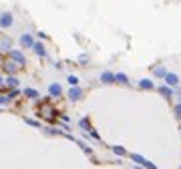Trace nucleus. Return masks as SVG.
<instances>
[{"label":"nucleus","mask_w":181,"mask_h":169,"mask_svg":"<svg viewBox=\"0 0 181 169\" xmlns=\"http://www.w3.org/2000/svg\"><path fill=\"white\" fill-rule=\"evenodd\" d=\"M159 93H161L163 97H171V89H169V87H159Z\"/></svg>","instance_id":"obj_14"},{"label":"nucleus","mask_w":181,"mask_h":169,"mask_svg":"<svg viewBox=\"0 0 181 169\" xmlns=\"http://www.w3.org/2000/svg\"><path fill=\"white\" fill-rule=\"evenodd\" d=\"M165 83L169 84V87H177V84H179V77L173 75V73H167V75H165Z\"/></svg>","instance_id":"obj_2"},{"label":"nucleus","mask_w":181,"mask_h":169,"mask_svg":"<svg viewBox=\"0 0 181 169\" xmlns=\"http://www.w3.org/2000/svg\"><path fill=\"white\" fill-rule=\"evenodd\" d=\"M81 97H83V89L73 87V89H71V93H69V99H71V101H79Z\"/></svg>","instance_id":"obj_3"},{"label":"nucleus","mask_w":181,"mask_h":169,"mask_svg":"<svg viewBox=\"0 0 181 169\" xmlns=\"http://www.w3.org/2000/svg\"><path fill=\"white\" fill-rule=\"evenodd\" d=\"M69 83L73 84V87H79V79L77 77H69Z\"/></svg>","instance_id":"obj_17"},{"label":"nucleus","mask_w":181,"mask_h":169,"mask_svg":"<svg viewBox=\"0 0 181 169\" xmlns=\"http://www.w3.org/2000/svg\"><path fill=\"white\" fill-rule=\"evenodd\" d=\"M115 81L121 84H129V79H127V75H123V73H117L115 75Z\"/></svg>","instance_id":"obj_9"},{"label":"nucleus","mask_w":181,"mask_h":169,"mask_svg":"<svg viewBox=\"0 0 181 169\" xmlns=\"http://www.w3.org/2000/svg\"><path fill=\"white\" fill-rule=\"evenodd\" d=\"M24 121H26L28 125H32V127H40V123H38V121H34V119H24Z\"/></svg>","instance_id":"obj_18"},{"label":"nucleus","mask_w":181,"mask_h":169,"mask_svg":"<svg viewBox=\"0 0 181 169\" xmlns=\"http://www.w3.org/2000/svg\"><path fill=\"white\" fill-rule=\"evenodd\" d=\"M133 159H135V161H139L141 165H145V167H149V169H155L153 165H151V163H149V161H145V159H143V157H139V155H133Z\"/></svg>","instance_id":"obj_11"},{"label":"nucleus","mask_w":181,"mask_h":169,"mask_svg":"<svg viewBox=\"0 0 181 169\" xmlns=\"http://www.w3.org/2000/svg\"><path fill=\"white\" fill-rule=\"evenodd\" d=\"M20 44H22V46H26V48H32V46H34L32 34H22V36H20Z\"/></svg>","instance_id":"obj_4"},{"label":"nucleus","mask_w":181,"mask_h":169,"mask_svg":"<svg viewBox=\"0 0 181 169\" xmlns=\"http://www.w3.org/2000/svg\"><path fill=\"white\" fill-rule=\"evenodd\" d=\"M6 84H8V87H18V79H16V77H8Z\"/></svg>","instance_id":"obj_15"},{"label":"nucleus","mask_w":181,"mask_h":169,"mask_svg":"<svg viewBox=\"0 0 181 169\" xmlns=\"http://www.w3.org/2000/svg\"><path fill=\"white\" fill-rule=\"evenodd\" d=\"M16 69H18V67H16L14 63H6V65H4V71H6V73H14Z\"/></svg>","instance_id":"obj_13"},{"label":"nucleus","mask_w":181,"mask_h":169,"mask_svg":"<svg viewBox=\"0 0 181 169\" xmlns=\"http://www.w3.org/2000/svg\"><path fill=\"white\" fill-rule=\"evenodd\" d=\"M167 75V71L163 69V67H159V69H155V77H165Z\"/></svg>","instance_id":"obj_16"},{"label":"nucleus","mask_w":181,"mask_h":169,"mask_svg":"<svg viewBox=\"0 0 181 169\" xmlns=\"http://www.w3.org/2000/svg\"><path fill=\"white\" fill-rule=\"evenodd\" d=\"M10 58H14L18 65H24V63H26V58H24V56H22L18 50H10Z\"/></svg>","instance_id":"obj_5"},{"label":"nucleus","mask_w":181,"mask_h":169,"mask_svg":"<svg viewBox=\"0 0 181 169\" xmlns=\"http://www.w3.org/2000/svg\"><path fill=\"white\" fill-rule=\"evenodd\" d=\"M139 87L145 89V91H149V89H153V83H151L149 79H141V81H139Z\"/></svg>","instance_id":"obj_10"},{"label":"nucleus","mask_w":181,"mask_h":169,"mask_svg":"<svg viewBox=\"0 0 181 169\" xmlns=\"http://www.w3.org/2000/svg\"><path fill=\"white\" fill-rule=\"evenodd\" d=\"M6 103H10V97H4V95H0V105H6Z\"/></svg>","instance_id":"obj_19"},{"label":"nucleus","mask_w":181,"mask_h":169,"mask_svg":"<svg viewBox=\"0 0 181 169\" xmlns=\"http://www.w3.org/2000/svg\"><path fill=\"white\" fill-rule=\"evenodd\" d=\"M10 24H12V14H10V12H4V14L0 16V26H2V28H8Z\"/></svg>","instance_id":"obj_1"},{"label":"nucleus","mask_w":181,"mask_h":169,"mask_svg":"<svg viewBox=\"0 0 181 169\" xmlns=\"http://www.w3.org/2000/svg\"><path fill=\"white\" fill-rule=\"evenodd\" d=\"M48 93H50V97H58V95L62 93V89H60V84L52 83L50 87H48Z\"/></svg>","instance_id":"obj_6"},{"label":"nucleus","mask_w":181,"mask_h":169,"mask_svg":"<svg viewBox=\"0 0 181 169\" xmlns=\"http://www.w3.org/2000/svg\"><path fill=\"white\" fill-rule=\"evenodd\" d=\"M24 97H30V99H38V93L34 89H24Z\"/></svg>","instance_id":"obj_12"},{"label":"nucleus","mask_w":181,"mask_h":169,"mask_svg":"<svg viewBox=\"0 0 181 169\" xmlns=\"http://www.w3.org/2000/svg\"><path fill=\"white\" fill-rule=\"evenodd\" d=\"M175 115H177V119H181V105L175 107Z\"/></svg>","instance_id":"obj_20"},{"label":"nucleus","mask_w":181,"mask_h":169,"mask_svg":"<svg viewBox=\"0 0 181 169\" xmlns=\"http://www.w3.org/2000/svg\"><path fill=\"white\" fill-rule=\"evenodd\" d=\"M101 81L107 83V84H113L115 83V75H113V73H103V75H101Z\"/></svg>","instance_id":"obj_7"},{"label":"nucleus","mask_w":181,"mask_h":169,"mask_svg":"<svg viewBox=\"0 0 181 169\" xmlns=\"http://www.w3.org/2000/svg\"><path fill=\"white\" fill-rule=\"evenodd\" d=\"M32 48H34V52H36V54H40V56H46V48L43 46V44L34 42V46H32Z\"/></svg>","instance_id":"obj_8"}]
</instances>
